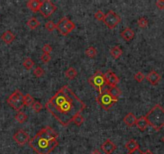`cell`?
I'll use <instances>...</instances> for the list:
<instances>
[{"label":"cell","mask_w":164,"mask_h":154,"mask_svg":"<svg viewBox=\"0 0 164 154\" xmlns=\"http://www.w3.org/2000/svg\"><path fill=\"white\" fill-rule=\"evenodd\" d=\"M127 154H143V152H142V151L138 148V149H137V150L134 151V152H130Z\"/></svg>","instance_id":"cell-39"},{"label":"cell","mask_w":164,"mask_h":154,"mask_svg":"<svg viewBox=\"0 0 164 154\" xmlns=\"http://www.w3.org/2000/svg\"><path fill=\"white\" fill-rule=\"evenodd\" d=\"M69 19L67 18V17H63L59 21L57 24H56V29H58V31L60 32L61 35L63 36H67L69 32L66 28V23H67V20Z\"/></svg>","instance_id":"cell-12"},{"label":"cell","mask_w":164,"mask_h":154,"mask_svg":"<svg viewBox=\"0 0 164 154\" xmlns=\"http://www.w3.org/2000/svg\"><path fill=\"white\" fill-rule=\"evenodd\" d=\"M72 122H73L75 125L80 126V125H83V122H84V118H83V117L81 114H79L73 119Z\"/></svg>","instance_id":"cell-28"},{"label":"cell","mask_w":164,"mask_h":154,"mask_svg":"<svg viewBox=\"0 0 164 154\" xmlns=\"http://www.w3.org/2000/svg\"><path fill=\"white\" fill-rule=\"evenodd\" d=\"M23 67H25L27 70H31L32 67L35 66V62H34L31 58H27L23 61Z\"/></svg>","instance_id":"cell-27"},{"label":"cell","mask_w":164,"mask_h":154,"mask_svg":"<svg viewBox=\"0 0 164 154\" xmlns=\"http://www.w3.org/2000/svg\"><path fill=\"white\" fill-rule=\"evenodd\" d=\"M6 102L14 110L19 112L24 106V95L17 89L8 97Z\"/></svg>","instance_id":"cell-5"},{"label":"cell","mask_w":164,"mask_h":154,"mask_svg":"<svg viewBox=\"0 0 164 154\" xmlns=\"http://www.w3.org/2000/svg\"><path fill=\"white\" fill-rule=\"evenodd\" d=\"M57 7L50 0H43L42 1L41 6L39 8V11L41 13V15L45 18H48L55 11Z\"/></svg>","instance_id":"cell-8"},{"label":"cell","mask_w":164,"mask_h":154,"mask_svg":"<svg viewBox=\"0 0 164 154\" xmlns=\"http://www.w3.org/2000/svg\"><path fill=\"white\" fill-rule=\"evenodd\" d=\"M135 125L137 126V128L139 129L140 131L143 132V131L146 130V127L148 126V122L146 121V117H140L139 118L137 119L136 123H135Z\"/></svg>","instance_id":"cell-18"},{"label":"cell","mask_w":164,"mask_h":154,"mask_svg":"<svg viewBox=\"0 0 164 154\" xmlns=\"http://www.w3.org/2000/svg\"><path fill=\"white\" fill-rule=\"evenodd\" d=\"M27 24L28 28H30V29L34 30L35 29V28H37L40 25V22L35 18V17H32V18H31L27 22Z\"/></svg>","instance_id":"cell-23"},{"label":"cell","mask_w":164,"mask_h":154,"mask_svg":"<svg viewBox=\"0 0 164 154\" xmlns=\"http://www.w3.org/2000/svg\"><path fill=\"white\" fill-rule=\"evenodd\" d=\"M85 54L87 56H88L89 58H95L97 55V49L92 46L87 48L85 51Z\"/></svg>","instance_id":"cell-25"},{"label":"cell","mask_w":164,"mask_h":154,"mask_svg":"<svg viewBox=\"0 0 164 154\" xmlns=\"http://www.w3.org/2000/svg\"><path fill=\"white\" fill-rule=\"evenodd\" d=\"M41 3L42 1H39V0H29L27 3V6L33 12H37L39 11Z\"/></svg>","instance_id":"cell-17"},{"label":"cell","mask_w":164,"mask_h":154,"mask_svg":"<svg viewBox=\"0 0 164 154\" xmlns=\"http://www.w3.org/2000/svg\"><path fill=\"white\" fill-rule=\"evenodd\" d=\"M137 118L132 113H127L124 117H123V122L129 127H132L135 125Z\"/></svg>","instance_id":"cell-15"},{"label":"cell","mask_w":164,"mask_h":154,"mask_svg":"<svg viewBox=\"0 0 164 154\" xmlns=\"http://www.w3.org/2000/svg\"><path fill=\"white\" fill-rule=\"evenodd\" d=\"M110 53L114 59H118L121 55H123V50L119 46H115L114 48H111Z\"/></svg>","instance_id":"cell-20"},{"label":"cell","mask_w":164,"mask_h":154,"mask_svg":"<svg viewBox=\"0 0 164 154\" xmlns=\"http://www.w3.org/2000/svg\"><path fill=\"white\" fill-rule=\"evenodd\" d=\"M137 24H138V26L139 28H145L147 27V25H148V20L146 19L145 17H141V18H139L138 19Z\"/></svg>","instance_id":"cell-29"},{"label":"cell","mask_w":164,"mask_h":154,"mask_svg":"<svg viewBox=\"0 0 164 154\" xmlns=\"http://www.w3.org/2000/svg\"><path fill=\"white\" fill-rule=\"evenodd\" d=\"M51 55H49V54L43 53L41 55V60L43 63H48L51 60Z\"/></svg>","instance_id":"cell-37"},{"label":"cell","mask_w":164,"mask_h":154,"mask_svg":"<svg viewBox=\"0 0 164 154\" xmlns=\"http://www.w3.org/2000/svg\"><path fill=\"white\" fill-rule=\"evenodd\" d=\"M117 146L110 139H107L101 145V149L106 154H111L116 150Z\"/></svg>","instance_id":"cell-11"},{"label":"cell","mask_w":164,"mask_h":154,"mask_svg":"<svg viewBox=\"0 0 164 154\" xmlns=\"http://www.w3.org/2000/svg\"><path fill=\"white\" fill-rule=\"evenodd\" d=\"M59 133L51 127L47 126L38 132L29 140V145L38 154H49L59 145Z\"/></svg>","instance_id":"cell-2"},{"label":"cell","mask_w":164,"mask_h":154,"mask_svg":"<svg viewBox=\"0 0 164 154\" xmlns=\"http://www.w3.org/2000/svg\"><path fill=\"white\" fill-rule=\"evenodd\" d=\"M1 39H2V40L5 44H10L14 41V39H15V36H14V34L12 33L10 31L7 30L5 32H3V34L1 36Z\"/></svg>","instance_id":"cell-16"},{"label":"cell","mask_w":164,"mask_h":154,"mask_svg":"<svg viewBox=\"0 0 164 154\" xmlns=\"http://www.w3.org/2000/svg\"><path fill=\"white\" fill-rule=\"evenodd\" d=\"M121 37L123 38L125 41L129 42L132 40L134 37V32L131 28H127L121 32Z\"/></svg>","instance_id":"cell-14"},{"label":"cell","mask_w":164,"mask_h":154,"mask_svg":"<svg viewBox=\"0 0 164 154\" xmlns=\"http://www.w3.org/2000/svg\"><path fill=\"white\" fill-rule=\"evenodd\" d=\"M104 78L107 85H108L109 87H115L119 83V77L117 76L115 72H113L111 70H108L104 74Z\"/></svg>","instance_id":"cell-10"},{"label":"cell","mask_w":164,"mask_h":154,"mask_svg":"<svg viewBox=\"0 0 164 154\" xmlns=\"http://www.w3.org/2000/svg\"><path fill=\"white\" fill-rule=\"evenodd\" d=\"M103 21L109 29H113L121 22V18L114 11H109L107 14H105Z\"/></svg>","instance_id":"cell-7"},{"label":"cell","mask_w":164,"mask_h":154,"mask_svg":"<svg viewBox=\"0 0 164 154\" xmlns=\"http://www.w3.org/2000/svg\"><path fill=\"white\" fill-rule=\"evenodd\" d=\"M91 154H101V152L99 149H95V150H93L91 152Z\"/></svg>","instance_id":"cell-40"},{"label":"cell","mask_w":164,"mask_h":154,"mask_svg":"<svg viewBox=\"0 0 164 154\" xmlns=\"http://www.w3.org/2000/svg\"><path fill=\"white\" fill-rule=\"evenodd\" d=\"M42 51L43 52L44 54H49L52 51V47L50 44H47L43 46V48H42Z\"/></svg>","instance_id":"cell-36"},{"label":"cell","mask_w":164,"mask_h":154,"mask_svg":"<svg viewBox=\"0 0 164 154\" xmlns=\"http://www.w3.org/2000/svg\"><path fill=\"white\" fill-rule=\"evenodd\" d=\"M32 109L34 110V112L36 113L41 112V110L43 109V105L39 101H35L34 104L32 105Z\"/></svg>","instance_id":"cell-30"},{"label":"cell","mask_w":164,"mask_h":154,"mask_svg":"<svg viewBox=\"0 0 164 154\" xmlns=\"http://www.w3.org/2000/svg\"><path fill=\"white\" fill-rule=\"evenodd\" d=\"M125 147L129 151V152H134V151L137 150V149L139 148V144H138V143L135 140L131 139V140H129L127 141V144H125Z\"/></svg>","instance_id":"cell-19"},{"label":"cell","mask_w":164,"mask_h":154,"mask_svg":"<svg viewBox=\"0 0 164 154\" xmlns=\"http://www.w3.org/2000/svg\"><path fill=\"white\" fill-rule=\"evenodd\" d=\"M148 125L155 131L161 130L164 126V109L161 105H156L145 116Z\"/></svg>","instance_id":"cell-3"},{"label":"cell","mask_w":164,"mask_h":154,"mask_svg":"<svg viewBox=\"0 0 164 154\" xmlns=\"http://www.w3.org/2000/svg\"><path fill=\"white\" fill-rule=\"evenodd\" d=\"M108 92L109 94H110V95L115 100L119 99V97L120 96L121 93H122L120 91V89H119V88H117V86L109 88Z\"/></svg>","instance_id":"cell-21"},{"label":"cell","mask_w":164,"mask_h":154,"mask_svg":"<svg viewBox=\"0 0 164 154\" xmlns=\"http://www.w3.org/2000/svg\"><path fill=\"white\" fill-rule=\"evenodd\" d=\"M66 28H67V30L70 33V32H72V31L75 28V24H74L71 20L68 19L67 21V23H66Z\"/></svg>","instance_id":"cell-34"},{"label":"cell","mask_w":164,"mask_h":154,"mask_svg":"<svg viewBox=\"0 0 164 154\" xmlns=\"http://www.w3.org/2000/svg\"><path fill=\"white\" fill-rule=\"evenodd\" d=\"M162 141L164 143V136H163V137H162Z\"/></svg>","instance_id":"cell-42"},{"label":"cell","mask_w":164,"mask_h":154,"mask_svg":"<svg viewBox=\"0 0 164 154\" xmlns=\"http://www.w3.org/2000/svg\"><path fill=\"white\" fill-rule=\"evenodd\" d=\"M143 154H154V153H153V152L150 150L147 149V150H146L144 152H143Z\"/></svg>","instance_id":"cell-41"},{"label":"cell","mask_w":164,"mask_h":154,"mask_svg":"<svg viewBox=\"0 0 164 154\" xmlns=\"http://www.w3.org/2000/svg\"><path fill=\"white\" fill-rule=\"evenodd\" d=\"M104 16L105 14L101 10H99L95 14V18L97 20H99V21H103V19H104Z\"/></svg>","instance_id":"cell-35"},{"label":"cell","mask_w":164,"mask_h":154,"mask_svg":"<svg viewBox=\"0 0 164 154\" xmlns=\"http://www.w3.org/2000/svg\"><path fill=\"white\" fill-rule=\"evenodd\" d=\"M13 139L18 145H24L30 140V136L23 129H19L13 135Z\"/></svg>","instance_id":"cell-9"},{"label":"cell","mask_w":164,"mask_h":154,"mask_svg":"<svg viewBox=\"0 0 164 154\" xmlns=\"http://www.w3.org/2000/svg\"><path fill=\"white\" fill-rule=\"evenodd\" d=\"M35 102V100H34L33 96H32L31 94L27 93L26 95L24 96V105L26 106H32V105Z\"/></svg>","instance_id":"cell-26"},{"label":"cell","mask_w":164,"mask_h":154,"mask_svg":"<svg viewBox=\"0 0 164 154\" xmlns=\"http://www.w3.org/2000/svg\"><path fill=\"white\" fill-rule=\"evenodd\" d=\"M45 28L48 32H53L54 30L56 29V24L51 20H49L45 24Z\"/></svg>","instance_id":"cell-31"},{"label":"cell","mask_w":164,"mask_h":154,"mask_svg":"<svg viewBox=\"0 0 164 154\" xmlns=\"http://www.w3.org/2000/svg\"><path fill=\"white\" fill-rule=\"evenodd\" d=\"M33 73L36 77H41L42 75H44V70L41 67H36L34 69Z\"/></svg>","instance_id":"cell-33"},{"label":"cell","mask_w":164,"mask_h":154,"mask_svg":"<svg viewBox=\"0 0 164 154\" xmlns=\"http://www.w3.org/2000/svg\"><path fill=\"white\" fill-rule=\"evenodd\" d=\"M134 79H135L137 82H138V83H141V82L145 79V75L144 74L141 72V71H138L137 73L134 74Z\"/></svg>","instance_id":"cell-32"},{"label":"cell","mask_w":164,"mask_h":154,"mask_svg":"<svg viewBox=\"0 0 164 154\" xmlns=\"http://www.w3.org/2000/svg\"><path fill=\"white\" fill-rule=\"evenodd\" d=\"M45 107L62 125L67 126L87 105L68 85H64L46 103Z\"/></svg>","instance_id":"cell-1"},{"label":"cell","mask_w":164,"mask_h":154,"mask_svg":"<svg viewBox=\"0 0 164 154\" xmlns=\"http://www.w3.org/2000/svg\"><path fill=\"white\" fill-rule=\"evenodd\" d=\"M96 101L100 105L103 109L105 110H109V109L112 108L113 105H115V103L118 101V100L114 99L110 94L108 91H106L104 92L101 93L96 97Z\"/></svg>","instance_id":"cell-6"},{"label":"cell","mask_w":164,"mask_h":154,"mask_svg":"<svg viewBox=\"0 0 164 154\" xmlns=\"http://www.w3.org/2000/svg\"><path fill=\"white\" fill-rule=\"evenodd\" d=\"M146 78L149 83H151L152 85H156L158 84V82L160 81L161 76L160 75L155 71H151L150 72H149V73L147 74Z\"/></svg>","instance_id":"cell-13"},{"label":"cell","mask_w":164,"mask_h":154,"mask_svg":"<svg viewBox=\"0 0 164 154\" xmlns=\"http://www.w3.org/2000/svg\"><path fill=\"white\" fill-rule=\"evenodd\" d=\"M15 120L19 124H23V123L26 122L27 120V115L23 112H18V113L15 115Z\"/></svg>","instance_id":"cell-24"},{"label":"cell","mask_w":164,"mask_h":154,"mask_svg":"<svg viewBox=\"0 0 164 154\" xmlns=\"http://www.w3.org/2000/svg\"><path fill=\"white\" fill-rule=\"evenodd\" d=\"M88 82L92 87L99 91V94L108 91L109 88H110L108 85H107L104 78V74L101 71H97L93 75H91L88 79Z\"/></svg>","instance_id":"cell-4"},{"label":"cell","mask_w":164,"mask_h":154,"mask_svg":"<svg viewBox=\"0 0 164 154\" xmlns=\"http://www.w3.org/2000/svg\"><path fill=\"white\" fill-rule=\"evenodd\" d=\"M156 6L158 9L163 10L164 9V0H158L156 2Z\"/></svg>","instance_id":"cell-38"},{"label":"cell","mask_w":164,"mask_h":154,"mask_svg":"<svg viewBox=\"0 0 164 154\" xmlns=\"http://www.w3.org/2000/svg\"><path fill=\"white\" fill-rule=\"evenodd\" d=\"M77 75H78V71H76L75 68H74V67H69V68L65 71L66 77L69 79H75V77L77 76Z\"/></svg>","instance_id":"cell-22"}]
</instances>
